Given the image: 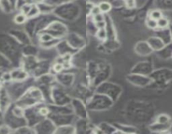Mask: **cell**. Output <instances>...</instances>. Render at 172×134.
<instances>
[{
	"label": "cell",
	"instance_id": "obj_1",
	"mask_svg": "<svg viewBox=\"0 0 172 134\" xmlns=\"http://www.w3.org/2000/svg\"><path fill=\"white\" fill-rule=\"evenodd\" d=\"M46 102L42 91L36 85H32L16 101V104L26 109L39 103Z\"/></svg>",
	"mask_w": 172,
	"mask_h": 134
},
{
	"label": "cell",
	"instance_id": "obj_2",
	"mask_svg": "<svg viewBox=\"0 0 172 134\" xmlns=\"http://www.w3.org/2000/svg\"><path fill=\"white\" fill-rule=\"evenodd\" d=\"M114 102L107 95L94 92L92 96L86 102V106L89 111L101 112L109 110L114 105Z\"/></svg>",
	"mask_w": 172,
	"mask_h": 134
},
{
	"label": "cell",
	"instance_id": "obj_3",
	"mask_svg": "<svg viewBox=\"0 0 172 134\" xmlns=\"http://www.w3.org/2000/svg\"><path fill=\"white\" fill-rule=\"evenodd\" d=\"M95 92L107 95L108 97H110L114 102H116L122 95V87L116 83L106 81L97 85L95 89Z\"/></svg>",
	"mask_w": 172,
	"mask_h": 134
},
{
	"label": "cell",
	"instance_id": "obj_4",
	"mask_svg": "<svg viewBox=\"0 0 172 134\" xmlns=\"http://www.w3.org/2000/svg\"><path fill=\"white\" fill-rule=\"evenodd\" d=\"M71 95L66 92V89L58 84H55L51 89V103L59 106L70 105L72 101Z\"/></svg>",
	"mask_w": 172,
	"mask_h": 134
},
{
	"label": "cell",
	"instance_id": "obj_5",
	"mask_svg": "<svg viewBox=\"0 0 172 134\" xmlns=\"http://www.w3.org/2000/svg\"><path fill=\"white\" fill-rule=\"evenodd\" d=\"M39 104L25 109V118L27 122V125L32 127H35L39 122L44 119V117L40 114Z\"/></svg>",
	"mask_w": 172,
	"mask_h": 134
},
{
	"label": "cell",
	"instance_id": "obj_6",
	"mask_svg": "<svg viewBox=\"0 0 172 134\" xmlns=\"http://www.w3.org/2000/svg\"><path fill=\"white\" fill-rule=\"evenodd\" d=\"M70 105L73 109V112L77 118H89V110L86 106V103L81 99L73 97Z\"/></svg>",
	"mask_w": 172,
	"mask_h": 134
},
{
	"label": "cell",
	"instance_id": "obj_7",
	"mask_svg": "<svg viewBox=\"0 0 172 134\" xmlns=\"http://www.w3.org/2000/svg\"><path fill=\"white\" fill-rule=\"evenodd\" d=\"M55 13L57 15L60 16L61 18H67V19H73L76 18L79 14V8L76 5L72 4H65L59 8L58 9H56Z\"/></svg>",
	"mask_w": 172,
	"mask_h": 134
},
{
	"label": "cell",
	"instance_id": "obj_8",
	"mask_svg": "<svg viewBox=\"0 0 172 134\" xmlns=\"http://www.w3.org/2000/svg\"><path fill=\"white\" fill-rule=\"evenodd\" d=\"M126 78L129 83L138 87H146L152 81V79L149 75L136 74V73H132V72L127 75Z\"/></svg>",
	"mask_w": 172,
	"mask_h": 134
},
{
	"label": "cell",
	"instance_id": "obj_9",
	"mask_svg": "<svg viewBox=\"0 0 172 134\" xmlns=\"http://www.w3.org/2000/svg\"><path fill=\"white\" fill-rule=\"evenodd\" d=\"M57 126L54 124L52 121L49 117H46L39 122L34 127L36 133L41 134H52L55 132Z\"/></svg>",
	"mask_w": 172,
	"mask_h": 134
},
{
	"label": "cell",
	"instance_id": "obj_10",
	"mask_svg": "<svg viewBox=\"0 0 172 134\" xmlns=\"http://www.w3.org/2000/svg\"><path fill=\"white\" fill-rule=\"evenodd\" d=\"M48 117L52 121L54 124L58 127V126H63V125H68V124H74L77 117L73 114H50Z\"/></svg>",
	"mask_w": 172,
	"mask_h": 134
},
{
	"label": "cell",
	"instance_id": "obj_11",
	"mask_svg": "<svg viewBox=\"0 0 172 134\" xmlns=\"http://www.w3.org/2000/svg\"><path fill=\"white\" fill-rule=\"evenodd\" d=\"M56 75V81L57 84L63 86V88L68 89L73 87L75 81V75L70 72H61Z\"/></svg>",
	"mask_w": 172,
	"mask_h": 134
},
{
	"label": "cell",
	"instance_id": "obj_12",
	"mask_svg": "<svg viewBox=\"0 0 172 134\" xmlns=\"http://www.w3.org/2000/svg\"><path fill=\"white\" fill-rule=\"evenodd\" d=\"M45 31L49 33L54 38L61 39L67 33V27L60 22H52L47 26V28L45 29Z\"/></svg>",
	"mask_w": 172,
	"mask_h": 134
},
{
	"label": "cell",
	"instance_id": "obj_13",
	"mask_svg": "<svg viewBox=\"0 0 172 134\" xmlns=\"http://www.w3.org/2000/svg\"><path fill=\"white\" fill-rule=\"evenodd\" d=\"M76 133H93V125L89 118H77L74 122Z\"/></svg>",
	"mask_w": 172,
	"mask_h": 134
},
{
	"label": "cell",
	"instance_id": "obj_14",
	"mask_svg": "<svg viewBox=\"0 0 172 134\" xmlns=\"http://www.w3.org/2000/svg\"><path fill=\"white\" fill-rule=\"evenodd\" d=\"M55 84H57L56 75L51 72L42 75L36 79V85L37 86H52Z\"/></svg>",
	"mask_w": 172,
	"mask_h": 134
},
{
	"label": "cell",
	"instance_id": "obj_15",
	"mask_svg": "<svg viewBox=\"0 0 172 134\" xmlns=\"http://www.w3.org/2000/svg\"><path fill=\"white\" fill-rule=\"evenodd\" d=\"M51 67L52 66H51L50 63L46 61V60L39 61L36 67L35 68V70L30 74V76L36 79V78H38L41 75H42L47 74L51 71Z\"/></svg>",
	"mask_w": 172,
	"mask_h": 134
},
{
	"label": "cell",
	"instance_id": "obj_16",
	"mask_svg": "<svg viewBox=\"0 0 172 134\" xmlns=\"http://www.w3.org/2000/svg\"><path fill=\"white\" fill-rule=\"evenodd\" d=\"M12 81H26L30 75L23 67H18L10 71Z\"/></svg>",
	"mask_w": 172,
	"mask_h": 134
},
{
	"label": "cell",
	"instance_id": "obj_17",
	"mask_svg": "<svg viewBox=\"0 0 172 134\" xmlns=\"http://www.w3.org/2000/svg\"><path fill=\"white\" fill-rule=\"evenodd\" d=\"M48 106L50 108V114H71L73 112L71 105H64L59 106L52 103H48Z\"/></svg>",
	"mask_w": 172,
	"mask_h": 134
},
{
	"label": "cell",
	"instance_id": "obj_18",
	"mask_svg": "<svg viewBox=\"0 0 172 134\" xmlns=\"http://www.w3.org/2000/svg\"><path fill=\"white\" fill-rule=\"evenodd\" d=\"M152 66L150 64L147 62H140L138 63L132 69V73H136V74L145 75H150L152 72Z\"/></svg>",
	"mask_w": 172,
	"mask_h": 134
},
{
	"label": "cell",
	"instance_id": "obj_19",
	"mask_svg": "<svg viewBox=\"0 0 172 134\" xmlns=\"http://www.w3.org/2000/svg\"><path fill=\"white\" fill-rule=\"evenodd\" d=\"M134 49H135V52L141 56H146L153 52V49L149 45V43L145 42V41H140V42L137 43Z\"/></svg>",
	"mask_w": 172,
	"mask_h": 134
},
{
	"label": "cell",
	"instance_id": "obj_20",
	"mask_svg": "<svg viewBox=\"0 0 172 134\" xmlns=\"http://www.w3.org/2000/svg\"><path fill=\"white\" fill-rule=\"evenodd\" d=\"M68 44L71 46L73 49H79L80 48H83V46L84 45V39H81L80 37L75 35H71L68 37Z\"/></svg>",
	"mask_w": 172,
	"mask_h": 134
},
{
	"label": "cell",
	"instance_id": "obj_21",
	"mask_svg": "<svg viewBox=\"0 0 172 134\" xmlns=\"http://www.w3.org/2000/svg\"><path fill=\"white\" fill-rule=\"evenodd\" d=\"M114 126L117 129V133H137L138 130L136 127L122 123H115Z\"/></svg>",
	"mask_w": 172,
	"mask_h": 134
},
{
	"label": "cell",
	"instance_id": "obj_22",
	"mask_svg": "<svg viewBox=\"0 0 172 134\" xmlns=\"http://www.w3.org/2000/svg\"><path fill=\"white\" fill-rule=\"evenodd\" d=\"M56 134H74L76 133V129L74 124H68L63 125L56 127L55 132Z\"/></svg>",
	"mask_w": 172,
	"mask_h": 134
},
{
	"label": "cell",
	"instance_id": "obj_23",
	"mask_svg": "<svg viewBox=\"0 0 172 134\" xmlns=\"http://www.w3.org/2000/svg\"><path fill=\"white\" fill-rule=\"evenodd\" d=\"M147 42L153 50H159L165 46V43L163 42V40L158 37H150L147 40Z\"/></svg>",
	"mask_w": 172,
	"mask_h": 134
},
{
	"label": "cell",
	"instance_id": "obj_24",
	"mask_svg": "<svg viewBox=\"0 0 172 134\" xmlns=\"http://www.w3.org/2000/svg\"><path fill=\"white\" fill-rule=\"evenodd\" d=\"M98 127H99V128H100V130L102 131L103 133H117V129H116V127L114 126V124L111 125V124L108 123V122H100V123L98 125Z\"/></svg>",
	"mask_w": 172,
	"mask_h": 134
},
{
	"label": "cell",
	"instance_id": "obj_25",
	"mask_svg": "<svg viewBox=\"0 0 172 134\" xmlns=\"http://www.w3.org/2000/svg\"><path fill=\"white\" fill-rule=\"evenodd\" d=\"M170 127V122L166 124H162L155 122L153 124H151L150 126L149 127V130L152 131V132H162L169 129Z\"/></svg>",
	"mask_w": 172,
	"mask_h": 134
},
{
	"label": "cell",
	"instance_id": "obj_26",
	"mask_svg": "<svg viewBox=\"0 0 172 134\" xmlns=\"http://www.w3.org/2000/svg\"><path fill=\"white\" fill-rule=\"evenodd\" d=\"M13 132L14 133H20V134H34L36 133L34 127H30L29 125H25V126H22L16 129H14L13 131Z\"/></svg>",
	"mask_w": 172,
	"mask_h": 134
},
{
	"label": "cell",
	"instance_id": "obj_27",
	"mask_svg": "<svg viewBox=\"0 0 172 134\" xmlns=\"http://www.w3.org/2000/svg\"><path fill=\"white\" fill-rule=\"evenodd\" d=\"M40 13L41 12H40V8L38 7V5L36 4H31V8H30V9L26 16H27L28 18H34L37 15H39Z\"/></svg>",
	"mask_w": 172,
	"mask_h": 134
},
{
	"label": "cell",
	"instance_id": "obj_28",
	"mask_svg": "<svg viewBox=\"0 0 172 134\" xmlns=\"http://www.w3.org/2000/svg\"><path fill=\"white\" fill-rule=\"evenodd\" d=\"M64 66H63V65L61 63H59V62H55V63L52 65L51 67V73H52L54 75H57L58 73H61L63 71H64Z\"/></svg>",
	"mask_w": 172,
	"mask_h": 134
},
{
	"label": "cell",
	"instance_id": "obj_29",
	"mask_svg": "<svg viewBox=\"0 0 172 134\" xmlns=\"http://www.w3.org/2000/svg\"><path fill=\"white\" fill-rule=\"evenodd\" d=\"M54 37L52 35H50L49 33H47L46 31H41L39 33V39L40 43H46L50 41L52 39H53ZM57 39V38H56Z\"/></svg>",
	"mask_w": 172,
	"mask_h": 134
},
{
	"label": "cell",
	"instance_id": "obj_30",
	"mask_svg": "<svg viewBox=\"0 0 172 134\" xmlns=\"http://www.w3.org/2000/svg\"><path fill=\"white\" fill-rule=\"evenodd\" d=\"M98 6L100 8V10L102 14L109 13L111 10V8H112L111 7V4L110 3H108V2H106V1L100 2Z\"/></svg>",
	"mask_w": 172,
	"mask_h": 134
},
{
	"label": "cell",
	"instance_id": "obj_31",
	"mask_svg": "<svg viewBox=\"0 0 172 134\" xmlns=\"http://www.w3.org/2000/svg\"><path fill=\"white\" fill-rule=\"evenodd\" d=\"M27 19H28V18H27V16L25 14L20 13V14H16L14 16V21L17 25H23V24H25V22L27 21Z\"/></svg>",
	"mask_w": 172,
	"mask_h": 134
},
{
	"label": "cell",
	"instance_id": "obj_32",
	"mask_svg": "<svg viewBox=\"0 0 172 134\" xmlns=\"http://www.w3.org/2000/svg\"><path fill=\"white\" fill-rule=\"evenodd\" d=\"M96 36H97V38L100 39V40H102V41L106 40V39H107V37H108V34H107V30H106V28H99V29H97Z\"/></svg>",
	"mask_w": 172,
	"mask_h": 134
},
{
	"label": "cell",
	"instance_id": "obj_33",
	"mask_svg": "<svg viewBox=\"0 0 172 134\" xmlns=\"http://www.w3.org/2000/svg\"><path fill=\"white\" fill-rule=\"evenodd\" d=\"M59 42H60V39H56V38H54L53 39H52V40L48 41V42L40 43V45H41V46L43 47V48L49 49V48H52V47H53V46H57Z\"/></svg>",
	"mask_w": 172,
	"mask_h": 134
},
{
	"label": "cell",
	"instance_id": "obj_34",
	"mask_svg": "<svg viewBox=\"0 0 172 134\" xmlns=\"http://www.w3.org/2000/svg\"><path fill=\"white\" fill-rule=\"evenodd\" d=\"M159 123H162V124H166V123H170V117L166 115V114H160L157 116L156 118V121Z\"/></svg>",
	"mask_w": 172,
	"mask_h": 134
},
{
	"label": "cell",
	"instance_id": "obj_35",
	"mask_svg": "<svg viewBox=\"0 0 172 134\" xmlns=\"http://www.w3.org/2000/svg\"><path fill=\"white\" fill-rule=\"evenodd\" d=\"M149 17L153 18L154 20H159V18L163 17V14L160 10L159 9H154V10L150 11V13L149 14Z\"/></svg>",
	"mask_w": 172,
	"mask_h": 134
},
{
	"label": "cell",
	"instance_id": "obj_36",
	"mask_svg": "<svg viewBox=\"0 0 172 134\" xmlns=\"http://www.w3.org/2000/svg\"><path fill=\"white\" fill-rule=\"evenodd\" d=\"M158 28H165L168 27L169 25V20L167 18L162 17L159 20H157Z\"/></svg>",
	"mask_w": 172,
	"mask_h": 134
},
{
	"label": "cell",
	"instance_id": "obj_37",
	"mask_svg": "<svg viewBox=\"0 0 172 134\" xmlns=\"http://www.w3.org/2000/svg\"><path fill=\"white\" fill-rule=\"evenodd\" d=\"M146 26H147L149 28H151V29H155V28H157V20H154L153 18L149 17V18H147V20H146Z\"/></svg>",
	"mask_w": 172,
	"mask_h": 134
},
{
	"label": "cell",
	"instance_id": "obj_38",
	"mask_svg": "<svg viewBox=\"0 0 172 134\" xmlns=\"http://www.w3.org/2000/svg\"><path fill=\"white\" fill-rule=\"evenodd\" d=\"M13 132V129L9 125H2L0 126V133L6 134Z\"/></svg>",
	"mask_w": 172,
	"mask_h": 134
},
{
	"label": "cell",
	"instance_id": "obj_39",
	"mask_svg": "<svg viewBox=\"0 0 172 134\" xmlns=\"http://www.w3.org/2000/svg\"><path fill=\"white\" fill-rule=\"evenodd\" d=\"M31 4H28V3H25V4H23L21 6V8H20V13L27 15L30 9V8H31Z\"/></svg>",
	"mask_w": 172,
	"mask_h": 134
},
{
	"label": "cell",
	"instance_id": "obj_40",
	"mask_svg": "<svg viewBox=\"0 0 172 134\" xmlns=\"http://www.w3.org/2000/svg\"><path fill=\"white\" fill-rule=\"evenodd\" d=\"M93 20L95 23H98V22H102L105 21V16L104 14L102 13H100V14H96L93 16Z\"/></svg>",
	"mask_w": 172,
	"mask_h": 134
},
{
	"label": "cell",
	"instance_id": "obj_41",
	"mask_svg": "<svg viewBox=\"0 0 172 134\" xmlns=\"http://www.w3.org/2000/svg\"><path fill=\"white\" fill-rule=\"evenodd\" d=\"M1 81H4V82L12 81V80H11L10 72H4V74H2V75H1Z\"/></svg>",
	"mask_w": 172,
	"mask_h": 134
},
{
	"label": "cell",
	"instance_id": "obj_42",
	"mask_svg": "<svg viewBox=\"0 0 172 134\" xmlns=\"http://www.w3.org/2000/svg\"><path fill=\"white\" fill-rule=\"evenodd\" d=\"M125 4L128 8H133L136 5V0H126Z\"/></svg>",
	"mask_w": 172,
	"mask_h": 134
},
{
	"label": "cell",
	"instance_id": "obj_43",
	"mask_svg": "<svg viewBox=\"0 0 172 134\" xmlns=\"http://www.w3.org/2000/svg\"><path fill=\"white\" fill-rule=\"evenodd\" d=\"M90 13H91V15H92V16H95V15L100 14L101 12H100L99 6H94V7H92V8H91V12H90Z\"/></svg>",
	"mask_w": 172,
	"mask_h": 134
},
{
	"label": "cell",
	"instance_id": "obj_44",
	"mask_svg": "<svg viewBox=\"0 0 172 134\" xmlns=\"http://www.w3.org/2000/svg\"><path fill=\"white\" fill-rule=\"evenodd\" d=\"M70 1H73V0H53V2L56 4H67Z\"/></svg>",
	"mask_w": 172,
	"mask_h": 134
},
{
	"label": "cell",
	"instance_id": "obj_45",
	"mask_svg": "<svg viewBox=\"0 0 172 134\" xmlns=\"http://www.w3.org/2000/svg\"><path fill=\"white\" fill-rule=\"evenodd\" d=\"M32 2H34L36 4H41V3H44L45 0H32Z\"/></svg>",
	"mask_w": 172,
	"mask_h": 134
},
{
	"label": "cell",
	"instance_id": "obj_46",
	"mask_svg": "<svg viewBox=\"0 0 172 134\" xmlns=\"http://www.w3.org/2000/svg\"><path fill=\"white\" fill-rule=\"evenodd\" d=\"M2 87H3V81L0 80V90L2 89Z\"/></svg>",
	"mask_w": 172,
	"mask_h": 134
},
{
	"label": "cell",
	"instance_id": "obj_47",
	"mask_svg": "<svg viewBox=\"0 0 172 134\" xmlns=\"http://www.w3.org/2000/svg\"><path fill=\"white\" fill-rule=\"evenodd\" d=\"M1 91V90H0ZM2 101V94H1V92H0V102Z\"/></svg>",
	"mask_w": 172,
	"mask_h": 134
}]
</instances>
